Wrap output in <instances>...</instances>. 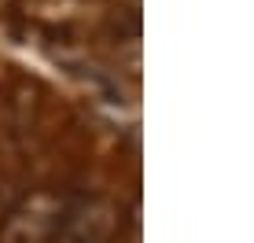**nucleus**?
<instances>
[{"mask_svg": "<svg viewBox=\"0 0 254 243\" xmlns=\"http://www.w3.org/2000/svg\"><path fill=\"white\" fill-rule=\"evenodd\" d=\"M70 206L52 192L30 195L19 210L7 214L4 229H0V243H52L63 225Z\"/></svg>", "mask_w": 254, "mask_h": 243, "instance_id": "f257e3e1", "label": "nucleus"}, {"mask_svg": "<svg viewBox=\"0 0 254 243\" xmlns=\"http://www.w3.org/2000/svg\"><path fill=\"white\" fill-rule=\"evenodd\" d=\"M118 221H122L118 206L96 199V203H85L77 210H66L52 243H107L118 232Z\"/></svg>", "mask_w": 254, "mask_h": 243, "instance_id": "f03ea898", "label": "nucleus"}]
</instances>
